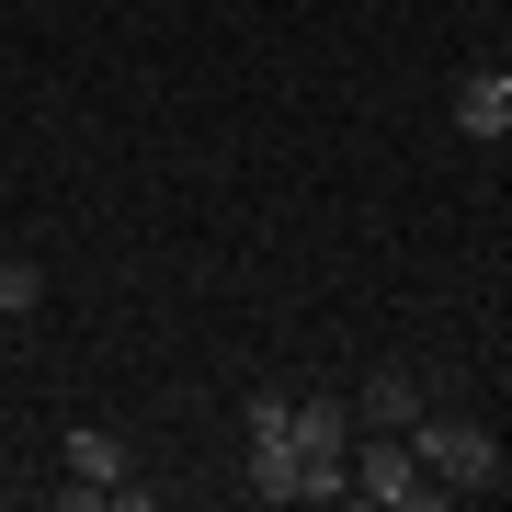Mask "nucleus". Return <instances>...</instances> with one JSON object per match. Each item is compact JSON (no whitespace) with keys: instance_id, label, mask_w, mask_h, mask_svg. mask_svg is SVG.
<instances>
[{"instance_id":"3","label":"nucleus","mask_w":512,"mask_h":512,"mask_svg":"<svg viewBox=\"0 0 512 512\" xmlns=\"http://www.w3.org/2000/svg\"><path fill=\"white\" fill-rule=\"evenodd\" d=\"M57 501H126V512H148V478H126V444L114 433H92V421H80L69 444H57Z\"/></svg>"},{"instance_id":"2","label":"nucleus","mask_w":512,"mask_h":512,"mask_svg":"<svg viewBox=\"0 0 512 512\" xmlns=\"http://www.w3.org/2000/svg\"><path fill=\"white\" fill-rule=\"evenodd\" d=\"M353 501H387V512H433V501H444V478L421 467L399 433H365V444H353Z\"/></svg>"},{"instance_id":"1","label":"nucleus","mask_w":512,"mask_h":512,"mask_svg":"<svg viewBox=\"0 0 512 512\" xmlns=\"http://www.w3.org/2000/svg\"><path fill=\"white\" fill-rule=\"evenodd\" d=\"M410 456L433 467L444 490H501V444H490V421H467V410H433V399H421Z\"/></svg>"},{"instance_id":"4","label":"nucleus","mask_w":512,"mask_h":512,"mask_svg":"<svg viewBox=\"0 0 512 512\" xmlns=\"http://www.w3.org/2000/svg\"><path fill=\"white\" fill-rule=\"evenodd\" d=\"M501 126H512V57L456 80V137H501Z\"/></svg>"},{"instance_id":"5","label":"nucleus","mask_w":512,"mask_h":512,"mask_svg":"<svg viewBox=\"0 0 512 512\" xmlns=\"http://www.w3.org/2000/svg\"><path fill=\"white\" fill-rule=\"evenodd\" d=\"M410 421H421V376H399V365L365 376V399H353V433H410Z\"/></svg>"},{"instance_id":"6","label":"nucleus","mask_w":512,"mask_h":512,"mask_svg":"<svg viewBox=\"0 0 512 512\" xmlns=\"http://www.w3.org/2000/svg\"><path fill=\"white\" fill-rule=\"evenodd\" d=\"M23 308H46V274L35 262H0V319H23Z\"/></svg>"},{"instance_id":"7","label":"nucleus","mask_w":512,"mask_h":512,"mask_svg":"<svg viewBox=\"0 0 512 512\" xmlns=\"http://www.w3.org/2000/svg\"><path fill=\"white\" fill-rule=\"evenodd\" d=\"M501 148H512V126H501Z\"/></svg>"}]
</instances>
